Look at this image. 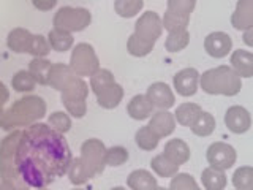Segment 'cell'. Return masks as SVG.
<instances>
[{"mask_svg": "<svg viewBox=\"0 0 253 190\" xmlns=\"http://www.w3.org/2000/svg\"><path fill=\"white\" fill-rule=\"evenodd\" d=\"M16 168L29 187H47L65 176L73 160L68 141L49 124H32L21 132L14 152Z\"/></svg>", "mask_w": 253, "mask_h": 190, "instance_id": "obj_1", "label": "cell"}, {"mask_svg": "<svg viewBox=\"0 0 253 190\" xmlns=\"http://www.w3.org/2000/svg\"><path fill=\"white\" fill-rule=\"evenodd\" d=\"M46 101L38 95H24L3 111L0 117V127L6 132H13L37 124L46 116Z\"/></svg>", "mask_w": 253, "mask_h": 190, "instance_id": "obj_2", "label": "cell"}, {"mask_svg": "<svg viewBox=\"0 0 253 190\" xmlns=\"http://www.w3.org/2000/svg\"><path fill=\"white\" fill-rule=\"evenodd\" d=\"M200 86L209 95L234 97L242 89V78L229 65H220L206 70L200 76Z\"/></svg>", "mask_w": 253, "mask_h": 190, "instance_id": "obj_3", "label": "cell"}, {"mask_svg": "<svg viewBox=\"0 0 253 190\" xmlns=\"http://www.w3.org/2000/svg\"><path fill=\"white\" fill-rule=\"evenodd\" d=\"M22 130H13L0 142V181L8 190H30L16 168L14 152Z\"/></svg>", "mask_w": 253, "mask_h": 190, "instance_id": "obj_4", "label": "cell"}, {"mask_svg": "<svg viewBox=\"0 0 253 190\" xmlns=\"http://www.w3.org/2000/svg\"><path fill=\"white\" fill-rule=\"evenodd\" d=\"M92 22V14L87 8L76 6H62L52 18L54 29L67 30V32H81L89 27Z\"/></svg>", "mask_w": 253, "mask_h": 190, "instance_id": "obj_5", "label": "cell"}, {"mask_svg": "<svg viewBox=\"0 0 253 190\" xmlns=\"http://www.w3.org/2000/svg\"><path fill=\"white\" fill-rule=\"evenodd\" d=\"M70 68L81 78H90L100 68L97 52L89 43L75 45L70 57Z\"/></svg>", "mask_w": 253, "mask_h": 190, "instance_id": "obj_6", "label": "cell"}, {"mask_svg": "<svg viewBox=\"0 0 253 190\" xmlns=\"http://www.w3.org/2000/svg\"><path fill=\"white\" fill-rule=\"evenodd\" d=\"M105 154L106 147L105 142L98 138H89L83 142L81 146V162L87 170L90 178H95L97 174H101L105 170Z\"/></svg>", "mask_w": 253, "mask_h": 190, "instance_id": "obj_7", "label": "cell"}, {"mask_svg": "<svg viewBox=\"0 0 253 190\" xmlns=\"http://www.w3.org/2000/svg\"><path fill=\"white\" fill-rule=\"evenodd\" d=\"M206 158H208L209 166L225 171V170H229L236 163L237 152L231 144H228V142L217 141V142H212L209 146Z\"/></svg>", "mask_w": 253, "mask_h": 190, "instance_id": "obj_8", "label": "cell"}, {"mask_svg": "<svg viewBox=\"0 0 253 190\" xmlns=\"http://www.w3.org/2000/svg\"><path fill=\"white\" fill-rule=\"evenodd\" d=\"M162 32H163V22L158 13L155 11H144L139 16L136 24H134V34H138L142 38L154 43L162 37Z\"/></svg>", "mask_w": 253, "mask_h": 190, "instance_id": "obj_9", "label": "cell"}, {"mask_svg": "<svg viewBox=\"0 0 253 190\" xmlns=\"http://www.w3.org/2000/svg\"><path fill=\"white\" fill-rule=\"evenodd\" d=\"M225 125L231 133L242 135L250 130L252 114L249 113V109L244 106H239V105L229 106L225 113Z\"/></svg>", "mask_w": 253, "mask_h": 190, "instance_id": "obj_10", "label": "cell"}, {"mask_svg": "<svg viewBox=\"0 0 253 190\" xmlns=\"http://www.w3.org/2000/svg\"><path fill=\"white\" fill-rule=\"evenodd\" d=\"M233 40L225 32H211V34L204 38V49L211 57L221 59L231 52Z\"/></svg>", "mask_w": 253, "mask_h": 190, "instance_id": "obj_11", "label": "cell"}, {"mask_svg": "<svg viewBox=\"0 0 253 190\" xmlns=\"http://www.w3.org/2000/svg\"><path fill=\"white\" fill-rule=\"evenodd\" d=\"M200 73L195 68H184L177 71L172 78L174 89L182 97H192L200 87Z\"/></svg>", "mask_w": 253, "mask_h": 190, "instance_id": "obj_12", "label": "cell"}, {"mask_svg": "<svg viewBox=\"0 0 253 190\" xmlns=\"http://www.w3.org/2000/svg\"><path fill=\"white\" fill-rule=\"evenodd\" d=\"M146 95L149 101L152 103V106L157 109H169L174 106V103H176V97H174L172 89L166 83H162V81L150 84Z\"/></svg>", "mask_w": 253, "mask_h": 190, "instance_id": "obj_13", "label": "cell"}, {"mask_svg": "<svg viewBox=\"0 0 253 190\" xmlns=\"http://www.w3.org/2000/svg\"><path fill=\"white\" fill-rule=\"evenodd\" d=\"M76 78L78 75L67 63H52V67L49 70V76H47V86H51L52 89L59 92H63Z\"/></svg>", "mask_w": 253, "mask_h": 190, "instance_id": "obj_14", "label": "cell"}, {"mask_svg": "<svg viewBox=\"0 0 253 190\" xmlns=\"http://www.w3.org/2000/svg\"><path fill=\"white\" fill-rule=\"evenodd\" d=\"M176 117L172 113H169V109H158L157 113L150 116L149 127L154 133L158 135V138H166L176 130Z\"/></svg>", "mask_w": 253, "mask_h": 190, "instance_id": "obj_15", "label": "cell"}, {"mask_svg": "<svg viewBox=\"0 0 253 190\" xmlns=\"http://www.w3.org/2000/svg\"><path fill=\"white\" fill-rule=\"evenodd\" d=\"M231 24L234 29L242 32L253 27V0H237Z\"/></svg>", "mask_w": 253, "mask_h": 190, "instance_id": "obj_16", "label": "cell"}, {"mask_svg": "<svg viewBox=\"0 0 253 190\" xmlns=\"http://www.w3.org/2000/svg\"><path fill=\"white\" fill-rule=\"evenodd\" d=\"M126 113H128V116L134 119V121H146V119H149L154 114V106H152V103L149 101L146 94L144 95L139 94V95H134L128 101Z\"/></svg>", "mask_w": 253, "mask_h": 190, "instance_id": "obj_17", "label": "cell"}, {"mask_svg": "<svg viewBox=\"0 0 253 190\" xmlns=\"http://www.w3.org/2000/svg\"><path fill=\"white\" fill-rule=\"evenodd\" d=\"M32 38H34V34H32V32H29L27 29H22V27H16L8 34L6 45L13 52L29 54Z\"/></svg>", "mask_w": 253, "mask_h": 190, "instance_id": "obj_18", "label": "cell"}, {"mask_svg": "<svg viewBox=\"0 0 253 190\" xmlns=\"http://www.w3.org/2000/svg\"><path fill=\"white\" fill-rule=\"evenodd\" d=\"M231 67L241 78H253V52L245 49H236L231 57Z\"/></svg>", "mask_w": 253, "mask_h": 190, "instance_id": "obj_19", "label": "cell"}, {"mask_svg": "<svg viewBox=\"0 0 253 190\" xmlns=\"http://www.w3.org/2000/svg\"><path fill=\"white\" fill-rule=\"evenodd\" d=\"M163 154L168 157L171 162H174L179 166L190 160V147L187 142L180 138H174L166 142Z\"/></svg>", "mask_w": 253, "mask_h": 190, "instance_id": "obj_20", "label": "cell"}, {"mask_svg": "<svg viewBox=\"0 0 253 190\" xmlns=\"http://www.w3.org/2000/svg\"><path fill=\"white\" fill-rule=\"evenodd\" d=\"M126 184L131 190H155L158 182L155 176L147 170H134L126 178Z\"/></svg>", "mask_w": 253, "mask_h": 190, "instance_id": "obj_21", "label": "cell"}, {"mask_svg": "<svg viewBox=\"0 0 253 190\" xmlns=\"http://www.w3.org/2000/svg\"><path fill=\"white\" fill-rule=\"evenodd\" d=\"M122 98H124V87L117 83L105 87V89L97 94L98 105L105 109H114L122 101Z\"/></svg>", "mask_w": 253, "mask_h": 190, "instance_id": "obj_22", "label": "cell"}, {"mask_svg": "<svg viewBox=\"0 0 253 190\" xmlns=\"http://www.w3.org/2000/svg\"><path fill=\"white\" fill-rule=\"evenodd\" d=\"M201 182L206 190H225L228 178L225 171L208 166L201 173Z\"/></svg>", "mask_w": 253, "mask_h": 190, "instance_id": "obj_23", "label": "cell"}, {"mask_svg": "<svg viewBox=\"0 0 253 190\" xmlns=\"http://www.w3.org/2000/svg\"><path fill=\"white\" fill-rule=\"evenodd\" d=\"M47 42L51 45V49L57 52H65L73 48L75 38H73V34H70L67 30L52 29L49 32V35H47Z\"/></svg>", "mask_w": 253, "mask_h": 190, "instance_id": "obj_24", "label": "cell"}, {"mask_svg": "<svg viewBox=\"0 0 253 190\" xmlns=\"http://www.w3.org/2000/svg\"><path fill=\"white\" fill-rule=\"evenodd\" d=\"M155 43L149 42V40L142 38L138 34H131L126 40V51H128L133 57H146L147 54L152 52Z\"/></svg>", "mask_w": 253, "mask_h": 190, "instance_id": "obj_25", "label": "cell"}, {"mask_svg": "<svg viewBox=\"0 0 253 190\" xmlns=\"http://www.w3.org/2000/svg\"><path fill=\"white\" fill-rule=\"evenodd\" d=\"M52 67V62L46 57H34L29 63L30 75L35 78L37 84L47 86V76H49V70Z\"/></svg>", "mask_w": 253, "mask_h": 190, "instance_id": "obj_26", "label": "cell"}, {"mask_svg": "<svg viewBox=\"0 0 253 190\" xmlns=\"http://www.w3.org/2000/svg\"><path fill=\"white\" fill-rule=\"evenodd\" d=\"M190 129L196 137H209L215 130V117L208 111H201L195 119V122L190 125Z\"/></svg>", "mask_w": 253, "mask_h": 190, "instance_id": "obj_27", "label": "cell"}, {"mask_svg": "<svg viewBox=\"0 0 253 190\" xmlns=\"http://www.w3.org/2000/svg\"><path fill=\"white\" fill-rule=\"evenodd\" d=\"M150 166L158 174L160 178H172L179 173V165L171 162L165 154H158L155 155L152 160H150Z\"/></svg>", "mask_w": 253, "mask_h": 190, "instance_id": "obj_28", "label": "cell"}, {"mask_svg": "<svg viewBox=\"0 0 253 190\" xmlns=\"http://www.w3.org/2000/svg\"><path fill=\"white\" fill-rule=\"evenodd\" d=\"M201 106L196 105V103H182L176 108V113H174V117H176V122L182 127H190L195 119L198 117V114L201 113Z\"/></svg>", "mask_w": 253, "mask_h": 190, "instance_id": "obj_29", "label": "cell"}, {"mask_svg": "<svg viewBox=\"0 0 253 190\" xmlns=\"http://www.w3.org/2000/svg\"><path fill=\"white\" fill-rule=\"evenodd\" d=\"M190 43V32L187 29H179L168 32V38L165 42V48L168 52H179L185 49Z\"/></svg>", "mask_w": 253, "mask_h": 190, "instance_id": "obj_30", "label": "cell"}, {"mask_svg": "<svg viewBox=\"0 0 253 190\" xmlns=\"http://www.w3.org/2000/svg\"><path fill=\"white\" fill-rule=\"evenodd\" d=\"M11 86L16 92L19 94H29L32 91H35L37 81L35 78L30 75L29 70H21L18 73H14L11 78Z\"/></svg>", "mask_w": 253, "mask_h": 190, "instance_id": "obj_31", "label": "cell"}, {"mask_svg": "<svg viewBox=\"0 0 253 190\" xmlns=\"http://www.w3.org/2000/svg\"><path fill=\"white\" fill-rule=\"evenodd\" d=\"M116 83V78L113 75V71H109L106 68H98L95 73L90 76V81H89V86L92 92L97 95L100 91H103L105 87L111 86Z\"/></svg>", "mask_w": 253, "mask_h": 190, "instance_id": "obj_32", "label": "cell"}, {"mask_svg": "<svg viewBox=\"0 0 253 190\" xmlns=\"http://www.w3.org/2000/svg\"><path fill=\"white\" fill-rule=\"evenodd\" d=\"M144 6V0H114V11L121 18H134Z\"/></svg>", "mask_w": 253, "mask_h": 190, "instance_id": "obj_33", "label": "cell"}, {"mask_svg": "<svg viewBox=\"0 0 253 190\" xmlns=\"http://www.w3.org/2000/svg\"><path fill=\"white\" fill-rule=\"evenodd\" d=\"M134 141H136L138 147L142 150H154L158 146V142H160V138H158L157 133H154L152 130H150L149 125H144L136 132Z\"/></svg>", "mask_w": 253, "mask_h": 190, "instance_id": "obj_34", "label": "cell"}, {"mask_svg": "<svg viewBox=\"0 0 253 190\" xmlns=\"http://www.w3.org/2000/svg\"><path fill=\"white\" fill-rule=\"evenodd\" d=\"M68 179L71 184H75V186H83L85 184V182H89L92 178L89 176V173H87V170L84 168V165L81 162V158H75L73 157V160H71L70 166H68Z\"/></svg>", "mask_w": 253, "mask_h": 190, "instance_id": "obj_35", "label": "cell"}, {"mask_svg": "<svg viewBox=\"0 0 253 190\" xmlns=\"http://www.w3.org/2000/svg\"><path fill=\"white\" fill-rule=\"evenodd\" d=\"M236 190H253V166H239L233 174Z\"/></svg>", "mask_w": 253, "mask_h": 190, "instance_id": "obj_36", "label": "cell"}, {"mask_svg": "<svg viewBox=\"0 0 253 190\" xmlns=\"http://www.w3.org/2000/svg\"><path fill=\"white\" fill-rule=\"evenodd\" d=\"M162 22H163V29H166L168 32L187 29L190 24V16H184L179 13H174L171 10H166L162 18Z\"/></svg>", "mask_w": 253, "mask_h": 190, "instance_id": "obj_37", "label": "cell"}, {"mask_svg": "<svg viewBox=\"0 0 253 190\" xmlns=\"http://www.w3.org/2000/svg\"><path fill=\"white\" fill-rule=\"evenodd\" d=\"M128 150L124 146H111L106 147V154H105V163L106 166H122L124 163L128 162Z\"/></svg>", "mask_w": 253, "mask_h": 190, "instance_id": "obj_38", "label": "cell"}, {"mask_svg": "<svg viewBox=\"0 0 253 190\" xmlns=\"http://www.w3.org/2000/svg\"><path fill=\"white\" fill-rule=\"evenodd\" d=\"M168 190H201V187L196 184L193 176L187 173H177L176 176H172Z\"/></svg>", "mask_w": 253, "mask_h": 190, "instance_id": "obj_39", "label": "cell"}, {"mask_svg": "<svg viewBox=\"0 0 253 190\" xmlns=\"http://www.w3.org/2000/svg\"><path fill=\"white\" fill-rule=\"evenodd\" d=\"M47 124H49L55 132L59 133H67L71 129V116L63 113V111H55L47 119Z\"/></svg>", "mask_w": 253, "mask_h": 190, "instance_id": "obj_40", "label": "cell"}, {"mask_svg": "<svg viewBox=\"0 0 253 190\" xmlns=\"http://www.w3.org/2000/svg\"><path fill=\"white\" fill-rule=\"evenodd\" d=\"M49 52H51V45L47 42V38L43 35L34 34L29 54L34 55V57H46V55H49Z\"/></svg>", "mask_w": 253, "mask_h": 190, "instance_id": "obj_41", "label": "cell"}, {"mask_svg": "<svg viewBox=\"0 0 253 190\" xmlns=\"http://www.w3.org/2000/svg\"><path fill=\"white\" fill-rule=\"evenodd\" d=\"M195 6H196V0H168V10L184 16L192 14Z\"/></svg>", "mask_w": 253, "mask_h": 190, "instance_id": "obj_42", "label": "cell"}, {"mask_svg": "<svg viewBox=\"0 0 253 190\" xmlns=\"http://www.w3.org/2000/svg\"><path fill=\"white\" fill-rule=\"evenodd\" d=\"M62 103L71 117H84L87 113L85 100H62Z\"/></svg>", "mask_w": 253, "mask_h": 190, "instance_id": "obj_43", "label": "cell"}, {"mask_svg": "<svg viewBox=\"0 0 253 190\" xmlns=\"http://www.w3.org/2000/svg\"><path fill=\"white\" fill-rule=\"evenodd\" d=\"M32 3L40 11H51L57 5V0H32Z\"/></svg>", "mask_w": 253, "mask_h": 190, "instance_id": "obj_44", "label": "cell"}, {"mask_svg": "<svg viewBox=\"0 0 253 190\" xmlns=\"http://www.w3.org/2000/svg\"><path fill=\"white\" fill-rule=\"evenodd\" d=\"M10 98V92H8V87L0 81V106H3L5 103Z\"/></svg>", "mask_w": 253, "mask_h": 190, "instance_id": "obj_45", "label": "cell"}, {"mask_svg": "<svg viewBox=\"0 0 253 190\" xmlns=\"http://www.w3.org/2000/svg\"><path fill=\"white\" fill-rule=\"evenodd\" d=\"M242 40H244V43L247 45V46L253 48V27L244 32V35H242Z\"/></svg>", "mask_w": 253, "mask_h": 190, "instance_id": "obj_46", "label": "cell"}, {"mask_svg": "<svg viewBox=\"0 0 253 190\" xmlns=\"http://www.w3.org/2000/svg\"><path fill=\"white\" fill-rule=\"evenodd\" d=\"M111 190H126L125 187H114V189H111Z\"/></svg>", "mask_w": 253, "mask_h": 190, "instance_id": "obj_47", "label": "cell"}, {"mask_svg": "<svg viewBox=\"0 0 253 190\" xmlns=\"http://www.w3.org/2000/svg\"><path fill=\"white\" fill-rule=\"evenodd\" d=\"M0 190H8V189H6V187H5V186L2 184V182H0Z\"/></svg>", "mask_w": 253, "mask_h": 190, "instance_id": "obj_48", "label": "cell"}, {"mask_svg": "<svg viewBox=\"0 0 253 190\" xmlns=\"http://www.w3.org/2000/svg\"><path fill=\"white\" fill-rule=\"evenodd\" d=\"M2 114H3V106H0V117H2Z\"/></svg>", "mask_w": 253, "mask_h": 190, "instance_id": "obj_49", "label": "cell"}, {"mask_svg": "<svg viewBox=\"0 0 253 190\" xmlns=\"http://www.w3.org/2000/svg\"><path fill=\"white\" fill-rule=\"evenodd\" d=\"M155 190H168V189H165V187H157Z\"/></svg>", "mask_w": 253, "mask_h": 190, "instance_id": "obj_50", "label": "cell"}, {"mask_svg": "<svg viewBox=\"0 0 253 190\" xmlns=\"http://www.w3.org/2000/svg\"><path fill=\"white\" fill-rule=\"evenodd\" d=\"M37 190H49V189H47V187H42V189H37Z\"/></svg>", "mask_w": 253, "mask_h": 190, "instance_id": "obj_51", "label": "cell"}, {"mask_svg": "<svg viewBox=\"0 0 253 190\" xmlns=\"http://www.w3.org/2000/svg\"><path fill=\"white\" fill-rule=\"evenodd\" d=\"M73 190H84V189H73Z\"/></svg>", "mask_w": 253, "mask_h": 190, "instance_id": "obj_52", "label": "cell"}]
</instances>
